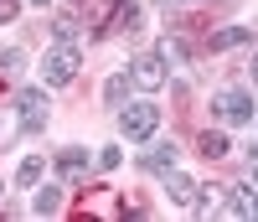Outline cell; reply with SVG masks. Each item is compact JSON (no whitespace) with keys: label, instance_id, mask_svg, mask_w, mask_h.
Listing matches in <instances>:
<instances>
[{"label":"cell","instance_id":"obj_13","mask_svg":"<svg viewBox=\"0 0 258 222\" xmlns=\"http://www.w3.org/2000/svg\"><path fill=\"white\" fill-rule=\"evenodd\" d=\"M41 176H47L41 155H26V160H21V171H16V181H21V186H41Z\"/></svg>","mask_w":258,"mask_h":222},{"label":"cell","instance_id":"obj_15","mask_svg":"<svg viewBox=\"0 0 258 222\" xmlns=\"http://www.w3.org/2000/svg\"><path fill=\"white\" fill-rule=\"evenodd\" d=\"M21 68H26V52H21V47H6V52H0V78H16Z\"/></svg>","mask_w":258,"mask_h":222},{"label":"cell","instance_id":"obj_8","mask_svg":"<svg viewBox=\"0 0 258 222\" xmlns=\"http://www.w3.org/2000/svg\"><path fill=\"white\" fill-rule=\"evenodd\" d=\"M140 165H145V171H160V176H165L170 165H176V145H170V140H165V145H150V150L140 155Z\"/></svg>","mask_w":258,"mask_h":222},{"label":"cell","instance_id":"obj_19","mask_svg":"<svg viewBox=\"0 0 258 222\" xmlns=\"http://www.w3.org/2000/svg\"><path fill=\"white\" fill-rule=\"evenodd\" d=\"M248 181L258 186V150H253V165H248Z\"/></svg>","mask_w":258,"mask_h":222},{"label":"cell","instance_id":"obj_10","mask_svg":"<svg viewBox=\"0 0 258 222\" xmlns=\"http://www.w3.org/2000/svg\"><path fill=\"white\" fill-rule=\"evenodd\" d=\"M129 88H135V78H129V73H114L109 83H103V98H109V108H124Z\"/></svg>","mask_w":258,"mask_h":222},{"label":"cell","instance_id":"obj_11","mask_svg":"<svg viewBox=\"0 0 258 222\" xmlns=\"http://www.w3.org/2000/svg\"><path fill=\"white\" fill-rule=\"evenodd\" d=\"M31 207H36V217H57L62 212V186H41Z\"/></svg>","mask_w":258,"mask_h":222},{"label":"cell","instance_id":"obj_7","mask_svg":"<svg viewBox=\"0 0 258 222\" xmlns=\"http://www.w3.org/2000/svg\"><path fill=\"white\" fill-rule=\"evenodd\" d=\"M83 171H88V150H78V145L57 150V176H68V181H78Z\"/></svg>","mask_w":258,"mask_h":222},{"label":"cell","instance_id":"obj_20","mask_svg":"<svg viewBox=\"0 0 258 222\" xmlns=\"http://www.w3.org/2000/svg\"><path fill=\"white\" fill-rule=\"evenodd\" d=\"M248 78H253V83H258V52H253V68H248Z\"/></svg>","mask_w":258,"mask_h":222},{"label":"cell","instance_id":"obj_6","mask_svg":"<svg viewBox=\"0 0 258 222\" xmlns=\"http://www.w3.org/2000/svg\"><path fill=\"white\" fill-rule=\"evenodd\" d=\"M197 181H191V176H181V171H165V196H170V202H176V207H197Z\"/></svg>","mask_w":258,"mask_h":222},{"label":"cell","instance_id":"obj_18","mask_svg":"<svg viewBox=\"0 0 258 222\" xmlns=\"http://www.w3.org/2000/svg\"><path fill=\"white\" fill-rule=\"evenodd\" d=\"M16 16V0H0V21H11Z\"/></svg>","mask_w":258,"mask_h":222},{"label":"cell","instance_id":"obj_16","mask_svg":"<svg viewBox=\"0 0 258 222\" xmlns=\"http://www.w3.org/2000/svg\"><path fill=\"white\" fill-rule=\"evenodd\" d=\"M52 31H57V41H73V36H78V21H68V16H57V21H52Z\"/></svg>","mask_w":258,"mask_h":222},{"label":"cell","instance_id":"obj_5","mask_svg":"<svg viewBox=\"0 0 258 222\" xmlns=\"http://www.w3.org/2000/svg\"><path fill=\"white\" fill-rule=\"evenodd\" d=\"M16 108H21V129H41L47 124V93H41V88H21Z\"/></svg>","mask_w":258,"mask_h":222},{"label":"cell","instance_id":"obj_4","mask_svg":"<svg viewBox=\"0 0 258 222\" xmlns=\"http://www.w3.org/2000/svg\"><path fill=\"white\" fill-rule=\"evenodd\" d=\"M129 78H135V88H145V93H160L165 88V57L160 52H145L129 62Z\"/></svg>","mask_w":258,"mask_h":222},{"label":"cell","instance_id":"obj_9","mask_svg":"<svg viewBox=\"0 0 258 222\" xmlns=\"http://www.w3.org/2000/svg\"><path fill=\"white\" fill-rule=\"evenodd\" d=\"M197 150L207 155V160H222V155H227L232 145H227V135H222V129H202V140H197Z\"/></svg>","mask_w":258,"mask_h":222},{"label":"cell","instance_id":"obj_14","mask_svg":"<svg viewBox=\"0 0 258 222\" xmlns=\"http://www.w3.org/2000/svg\"><path fill=\"white\" fill-rule=\"evenodd\" d=\"M155 52H160L165 62H176V68H181V62H191V47H186V41H181V36H165V41H160V47H155Z\"/></svg>","mask_w":258,"mask_h":222},{"label":"cell","instance_id":"obj_21","mask_svg":"<svg viewBox=\"0 0 258 222\" xmlns=\"http://www.w3.org/2000/svg\"><path fill=\"white\" fill-rule=\"evenodd\" d=\"M0 196H6V186H0Z\"/></svg>","mask_w":258,"mask_h":222},{"label":"cell","instance_id":"obj_17","mask_svg":"<svg viewBox=\"0 0 258 222\" xmlns=\"http://www.w3.org/2000/svg\"><path fill=\"white\" fill-rule=\"evenodd\" d=\"M119 160H124V155H119V150H114V145H109V150H103V155H98V165H103V171H114V165H119Z\"/></svg>","mask_w":258,"mask_h":222},{"label":"cell","instance_id":"obj_3","mask_svg":"<svg viewBox=\"0 0 258 222\" xmlns=\"http://www.w3.org/2000/svg\"><path fill=\"white\" fill-rule=\"evenodd\" d=\"M212 108H217V119L222 124H253V98H248V88H222L217 98H212Z\"/></svg>","mask_w":258,"mask_h":222},{"label":"cell","instance_id":"obj_12","mask_svg":"<svg viewBox=\"0 0 258 222\" xmlns=\"http://www.w3.org/2000/svg\"><path fill=\"white\" fill-rule=\"evenodd\" d=\"M238 41H248V26H222L217 36H207V47L212 52H227V47H238Z\"/></svg>","mask_w":258,"mask_h":222},{"label":"cell","instance_id":"obj_1","mask_svg":"<svg viewBox=\"0 0 258 222\" xmlns=\"http://www.w3.org/2000/svg\"><path fill=\"white\" fill-rule=\"evenodd\" d=\"M78 68H83V52L73 47V41H57V47L41 57V83L47 88H68L78 78Z\"/></svg>","mask_w":258,"mask_h":222},{"label":"cell","instance_id":"obj_2","mask_svg":"<svg viewBox=\"0 0 258 222\" xmlns=\"http://www.w3.org/2000/svg\"><path fill=\"white\" fill-rule=\"evenodd\" d=\"M155 124H160V108L150 103V98L119 108V129H124V140H150V135H155Z\"/></svg>","mask_w":258,"mask_h":222}]
</instances>
